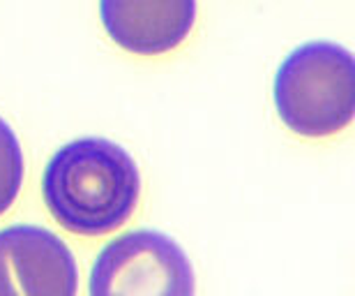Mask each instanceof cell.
Returning <instances> with one entry per match:
<instances>
[{
    "instance_id": "obj_1",
    "label": "cell",
    "mask_w": 355,
    "mask_h": 296,
    "mask_svg": "<svg viewBox=\"0 0 355 296\" xmlns=\"http://www.w3.org/2000/svg\"><path fill=\"white\" fill-rule=\"evenodd\" d=\"M53 220L79 236H104L130 220L141 197L137 162L104 137H81L58 148L42 176Z\"/></svg>"
},
{
    "instance_id": "obj_2",
    "label": "cell",
    "mask_w": 355,
    "mask_h": 296,
    "mask_svg": "<svg viewBox=\"0 0 355 296\" xmlns=\"http://www.w3.org/2000/svg\"><path fill=\"white\" fill-rule=\"evenodd\" d=\"M275 107L291 132L309 139L349 128L355 114V65L335 42H307L277 69Z\"/></svg>"
},
{
    "instance_id": "obj_3",
    "label": "cell",
    "mask_w": 355,
    "mask_h": 296,
    "mask_svg": "<svg viewBox=\"0 0 355 296\" xmlns=\"http://www.w3.org/2000/svg\"><path fill=\"white\" fill-rule=\"evenodd\" d=\"M90 294H194V269L171 236L137 229L113 238L90 269Z\"/></svg>"
},
{
    "instance_id": "obj_4",
    "label": "cell",
    "mask_w": 355,
    "mask_h": 296,
    "mask_svg": "<svg viewBox=\"0 0 355 296\" xmlns=\"http://www.w3.org/2000/svg\"><path fill=\"white\" fill-rule=\"evenodd\" d=\"M76 287V259L51 229L37 224L0 229V294L72 296Z\"/></svg>"
},
{
    "instance_id": "obj_5",
    "label": "cell",
    "mask_w": 355,
    "mask_h": 296,
    "mask_svg": "<svg viewBox=\"0 0 355 296\" xmlns=\"http://www.w3.org/2000/svg\"><path fill=\"white\" fill-rule=\"evenodd\" d=\"M104 31L137 56L168 54L189 38L196 0H99Z\"/></svg>"
},
{
    "instance_id": "obj_6",
    "label": "cell",
    "mask_w": 355,
    "mask_h": 296,
    "mask_svg": "<svg viewBox=\"0 0 355 296\" xmlns=\"http://www.w3.org/2000/svg\"><path fill=\"white\" fill-rule=\"evenodd\" d=\"M24 186V151L10 123L0 116V215L17 202Z\"/></svg>"
}]
</instances>
